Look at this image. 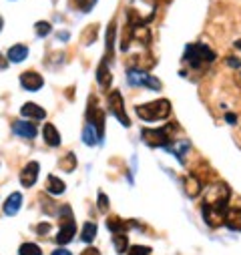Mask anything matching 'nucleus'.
I'll return each mask as SVG.
<instances>
[{
    "label": "nucleus",
    "instance_id": "f704fd0d",
    "mask_svg": "<svg viewBox=\"0 0 241 255\" xmlns=\"http://www.w3.org/2000/svg\"><path fill=\"white\" fill-rule=\"evenodd\" d=\"M235 47H237V49L241 51V38H239V40H235Z\"/></svg>",
    "mask_w": 241,
    "mask_h": 255
},
{
    "label": "nucleus",
    "instance_id": "423d86ee",
    "mask_svg": "<svg viewBox=\"0 0 241 255\" xmlns=\"http://www.w3.org/2000/svg\"><path fill=\"white\" fill-rule=\"evenodd\" d=\"M127 78H129L131 87H149V89H155V91L161 89V82L155 76H151L145 71H141V69H131L127 73Z\"/></svg>",
    "mask_w": 241,
    "mask_h": 255
},
{
    "label": "nucleus",
    "instance_id": "6ab92c4d",
    "mask_svg": "<svg viewBox=\"0 0 241 255\" xmlns=\"http://www.w3.org/2000/svg\"><path fill=\"white\" fill-rule=\"evenodd\" d=\"M95 235H97V225L95 223H86L84 229H82V233H80V241L89 243V241L95 239Z\"/></svg>",
    "mask_w": 241,
    "mask_h": 255
},
{
    "label": "nucleus",
    "instance_id": "7ed1b4c3",
    "mask_svg": "<svg viewBox=\"0 0 241 255\" xmlns=\"http://www.w3.org/2000/svg\"><path fill=\"white\" fill-rule=\"evenodd\" d=\"M217 58V54L205 47V45H187L185 47V54H183V60H187L193 69H201L209 62H213Z\"/></svg>",
    "mask_w": 241,
    "mask_h": 255
},
{
    "label": "nucleus",
    "instance_id": "4be33fe9",
    "mask_svg": "<svg viewBox=\"0 0 241 255\" xmlns=\"http://www.w3.org/2000/svg\"><path fill=\"white\" fill-rule=\"evenodd\" d=\"M20 255H42V249L36 243H23L18 249Z\"/></svg>",
    "mask_w": 241,
    "mask_h": 255
},
{
    "label": "nucleus",
    "instance_id": "bb28decb",
    "mask_svg": "<svg viewBox=\"0 0 241 255\" xmlns=\"http://www.w3.org/2000/svg\"><path fill=\"white\" fill-rule=\"evenodd\" d=\"M51 30H53V26L49 23H45V20H42V23H36V34L38 36H47Z\"/></svg>",
    "mask_w": 241,
    "mask_h": 255
},
{
    "label": "nucleus",
    "instance_id": "39448f33",
    "mask_svg": "<svg viewBox=\"0 0 241 255\" xmlns=\"http://www.w3.org/2000/svg\"><path fill=\"white\" fill-rule=\"evenodd\" d=\"M177 133V127L175 125H165L161 129H145L143 131V139L147 145L151 147H169L173 141V135Z\"/></svg>",
    "mask_w": 241,
    "mask_h": 255
},
{
    "label": "nucleus",
    "instance_id": "9b49d317",
    "mask_svg": "<svg viewBox=\"0 0 241 255\" xmlns=\"http://www.w3.org/2000/svg\"><path fill=\"white\" fill-rule=\"evenodd\" d=\"M20 113H23L25 119L30 117V119H36V121H40V119H45V117H47L45 109L38 107V104H34V102H27V104H23V109H20Z\"/></svg>",
    "mask_w": 241,
    "mask_h": 255
},
{
    "label": "nucleus",
    "instance_id": "f257e3e1",
    "mask_svg": "<svg viewBox=\"0 0 241 255\" xmlns=\"http://www.w3.org/2000/svg\"><path fill=\"white\" fill-rule=\"evenodd\" d=\"M229 199H231V189L227 183H211L205 191H203V207H211V209H229Z\"/></svg>",
    "mask_w": 241,
    "mask_h": 255
},
{
    "label": "nucleus",
    "instance_id": "0eeeda50",
    "mask_svg": "<svg viewBox=\"0 0 241 255\" xmlns=\"http://www.w3.org/2000/svg\"><path fill=\"white\" fill-rule=\"evenodd\" d=\"M107 104H108V111H111L125 127H129L131 125V121H129V117L125 115V104H123V95H121V91H113L111 95H108V99H107Z\"/></svg>",
    "mask_w": 241,
    "mask_h": 255
},
{
    "label": "nucleus",
    "instance_id": "f8f14e48",
    "mask_svg": "<svg viewBox=\"0 0 241 255\" xmlns=\"http://www.w3.org/2000/svg\"><path fill=\"white\" fill-rule=\"evenodd\" d=\"M225 225L233 231H241V207L235 209H227V215H225Z\"/></svg>",
    "mask_w": 241,
    "mask_h": 255
},
{
    "label": "nucleus",
    "instance_id": "2f4dec72",
    "mask_svg": "<svg viewBox=\"0 0 241 255\" xmlns=\"http://www.w3.org/2000/svg\"><path fill=\"white\" fill-rule=\"evenodd\" d=\"M49 229H51V225H49V223H40V227H36V231H38V233H47Z\"/></svg>",
    "mask_w": 241,
    "mask_h": 255
},
{
    "label": "nucleus",
    "instance_id": "cd10ccee",
    "mask_svg": "<svg viewBox=\"0 0 241 255\" xmlns=\"http://www.w3.org/2000/svg\"><path fill=\"white\" fill-rule=\"evenodd\" d=\"M73 2H75L82 12H89V10L93 8V4H95V0H73Z\"/></svg>",
    "mask_w": 241,
    "mask_h": 255
},
{
    "label": "nucleus",
    "instance_id": "5701e85b",
    "mask_svg": "<svg viewBox=\"0 0 241 255\" xmlns=\"http://www.w3.org/2000/svg\"><path fill=\"white\" fill-rule=\"evenodd\" d=\"M107 227L111 229L113 233H121V231H125L129 225H125V221H121L119 217H108V221H107Z\"/></svg>",
    "mask_w": 241,
    "mask_h": 255
},
{
    "label": "nucleus",
    "instance_id": "6e6552de",
    "mask_svg": "<svg viewBox=\"0 0 241 255\" xmlns=\"http://www.w3.org/2000/svg\"><path fill=\"white\" fill-rule=\"evenodd\" d=\"M12 131H14L18 137H25V139H34V137L38 135L36 125L30 123V121H14V123H12Z\"/></svg>",
    "mask_w": 241,
    "mask_h": 255
},
{
    "label": "nucleus",
    "instance_id": "f03ea898",
    "mask_svg": "<svg viewBox=\"0 0 241 255\" xmlns=\"http://www.w3.org/2000/svg\"><path fill=\"white\" fill-rule=\"evenodd\" d=\"M171 113V102L167 99H157L153 102H147V104H139L137 107V115L143 119V121H161V119H167Z\"/></svg>",
    "mask_w": 241,
    "mask_h": 255
},
{
    "label": "nucleus",
    "instance_id": "9d476101",
    "mask_svg": "<svg viewBox=\"0 0 241 255\" xmlns=\"http://www.w3.org/2000/svg\"><path fill=\"white\" fill-rule=\"evenodd\" d=\"M20 84H23L27 91H38L42 84H45V80H42V76L38 73L28 71V73H25L23 76H20Z\"/></svg>",
    "mask_w": 241,
    "mask_h": 255
},
{
    "label": "nucleus",
    "instance_id": "a878e982",
    "mask_svg": "<svg viewBox=\"0 0 241 255\" xmlns=\"http://www.w3.org/2000/svg\"><path fill=\"white\" fill-rule=\"evenodd\" d=\"M129 255H151V247L147 245H135L129 249Z\"/></svg>",
    "mask_w": 241,
    "mask_h": 255
},
{
    "label": "nucleus",
    "instance_id": "1a4fd4ad",
    "mask_svg": "<svg viewBox=\"0 0 241 255\" xmlns=\"http://www.w3.org/2000/svg\"><path fill=\"white\" fill-rule=\"evenodd\" d=\"M38 171H40V165H38L36 161H30V163L25 167V171L20 173V183H23L25 187H32V185L36 183Z\"/></svg>",
    "mask_w": 241,
    "mask_h": 255
},
{
    "label": "nucleus",
    "instance_id": "4468645a",
    "mask_svg": "<svg viewBox=\"0 0 241 255\" xmlns=\"http://www.w3.org/2000/svg\"><path fill=\"white\" fill-rule=\"evenodd\" d=\"M42 137H45L47 145H51V147H58L60 145V135L54 129V125H45V127H42Z\"/></svg>",
    "mask_w": 241,
    "mask_h": 255
},
{
    "label": "nucleus",
    "instance_id": "b1692460",
    "mask_svg": "<svg viewBox=\"0 0 241 255\" xmlns=\"http://www.w3.org/2000/svg\"><path fill=\"white\" fill-rule=\"evenodd\" d=\"M115 32H117V23H111L107 28V49H108V54L113 52V42H115Z\"/></svg>",
    "mask_w": 241,
    "mask_h": 255
},
{
    "label": "nucleus",
    "instance_id": "7c9ffc66",
    "mask_svg": "<svg viewBox=\"0 0 241 255\" xmlns=\"http://www.w3.org/2000/svg\"><path fill=\"white\" fill-rule=\"evenodd\" d=\"M80 255H101V251H99V249H95V247H89V249H84Z\"/></svg>",
    "mask_w": 241,
    "mask_h": 255
},
{
    "label": "nucleus",
    "instance_id": "f3484780",
    "mask_svg": "<svg viewBox=\"0 0 241 255\" xmlns=\"http://www.w3.org/2000/svg\"><path fill=\"white\" fill-rule=\"evenodd\" d=\"M64 189H67V187H64V183H62L60 179H56L54 175H51V177H49L47 191H49L51 195H60V193H64Z\"/></svg>",
    "mask_w": 241,
    "mask_h": 255
},
{
    "label": "nucleus",
    "instance_id": "dca6fc26",
    "mask_svg": "<svg viewBox=\"0 0 241 255\" xmlns=\"http://www.w3.org/2000/svg\"><path fill=\"white\" fill-rule=\"evenodd\" d=\"M20 203H23V195L20 193H12L6 203H4V213L6 215H16V211L20 209Z\"/></svg>",
    "mask_w": 241,
    "mask_h": 255
},
{
    "label": "nucleus",
    "instance_id": "c756f323",
    "mask_svg": "<svg viewBox=\"0 0 241 255\" xmlns=\"http://www.w3.org/2000/svg\"><path fill=\"white\" fill-rule=\"evenodd\" d=\"M227 65H229L231 69H239V67H241V60L235 58V56H229V58H227Z\"/></svg>",
    "mask_w": 241,
    "mask_h": 255
},
{
    "label": "nucleus",
    "instance_id": "2eb2a0df",
    "mask_svg": "<svg viewBox=\"0 0 241 255\" xmlns=\"http://www.w3.org/2000/svg\"><path fill=\"white\" fill-rule=\"evenodd\" d=\"M28 56V49L25 45H14L12 49H8L6 52V58L12 60V62H20V60H25Z\"/></svg>",
    "mask_w": 241,
    "mask_h": 255
},
{
    "label": "nucleus",
    "instance_id": "c9c22d12",
    "mask_svg": "<svg viewBox=\"0 0 241 255\" xmlns=\"http://www.w3.org/2000/svg\"><path fill=\"white\" fill-rule=\"evenodd\" d=\"M0 30H2V18H0Z\"/></svg>",
    "mask_w": 241,
    "mask_h": 255
},
{
    "label": "nucleus",
    "instance_id": "20e7f679",
    "mask_svg": "<svg viewBox=\"0 0 241 255\" xmlns=\"http://www.w3.org/2000/svg\"><path fill=\"white\" fill-rule=\"evenodd\" d=\"M58 217H60V231L56 233V243L64 245V243L73 241V237L77 235V225H75V217H73V211L69 205L60 207Z\"/></svg>",
    "mask_w": 241,
    "mask_h": 255
},
{
    "label": "nucleus",
    "instance_id": "c85d7f7f",
    "mask_svg": "<svg viewBox=\"0 0 241 255\" xmlns=\"http://www.w3.org/2000/svg\"><path fill=\"white\" fill-rule=\"evenodd\" d=\"M99 209L103 211V213L108 209V199H107V195H105V193H99Z\"/></svg>",
    "mask_w": 241,
    "mask_h": 255
},
{
    "label": "nucleus",
    "instance_id": "393cba45",
    "mask_svg": "<svg viewBox=\"0 0 241 255\" xmlns=\"http://www.w3.org/2000/svg\"><path fill=\"white\" fill-rule=\"evenodd\" d=\"M108 82H111V75H108V71H107V62L103 60V65L99 69V84L101 87H108Z\"/></svg>",
    "mask_w": 241,
    "mask_h": 255
},
{
    "label": "nucleus",
    "instance_id": "412c9836",
    "mask_svg": "<svg viewBox=\"0 0 241 255\" xmlns=\"http://www.w3.org/2000/svg\"><path fill=\"white\" fill-rule=\"evenodd\" d=\"M75 167H77V157H75L73 153H69V155H64V157H62V161H60V169H62V171L71 173Z\"/></svg>",
    "mask_w": 241,
    "mask_h": 255
},
{
    "label": "nucleus",
    "instance_id": "aec40b11",
    "mask_svg": "<svg viewBox=\"0 0 241 255\" xmlns=\"http://www.w3.org/2000/svg\"><path fill=\"white\" fill-rule=\"evenodd\" d=\"M113 243H115V249H117V253H125V251L129 249V239H127V235H125V233H117V235H115V239H113Z\"/></svg>",
    "mask_w": 241,
    "mask_h": 255
},
{
    "label": "nucleus",
    "instance_id": "ddd939ff",
    "mask_svg": "<svg viewBox=\"0 0 241 255\" xmlns=\"http://www.w3.org/2000/svg\"><path fill=\"white\" fill-rule=\"evenodd\" d=\"M103 139V135L99 133V129H97V127L93 125V123H89V125H86L84 127V131H82V141L86 143V145H97L99 141Z\"/></svg>",
    "mask_w": 241,
    "mask_h": 255
},
{
    "label": "nucleus",
    "instance_id": "a211bd4d",
    "mask_svg": "<svg viewBox=\"0 0 241 255\" xmlns=\"http://www.w3.org/2000/svg\"><path fill=\"white\" fill-rule=\"evenodd\" d=\"M185 189H187V195L195 197L197 193H201V181L197 177H187L185 179Z\"/></svg>",
    "mask_w": 241,
    "mask_h": 255
},
{
    "label": "nucleus",
    "instance_id": "473e14b6",
    "mask_svg": "<svg viewBox=\"0 0 241 255\" xmlns=\"http://www.w3.org/2000/svg\"><path fill=\"white\" fill-rule=\"evenodd\" d=\"M225 121H227L229 125H235V123H237V117H235V115H231V113H227V115H225Z\"/></svg>",
    "mask_w": 241,
    "mask_h": 255
},
{
    "label": "nucleus",
    "instance_id": "72a5a7b5",
    "mask_svg": "<svg viewBox=\"0 0 241 255\" xmlns=\"http://www.w3.org/2000/svg\"><path fill=\"white\" fill-rule=\"evenodd\" d=\"M53 255H73L71 251H67V249H54L53 251Z\"/></svg>",
    "mask_w": 241,
    "mask_h": 255
}]
</instances>
